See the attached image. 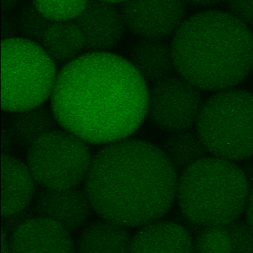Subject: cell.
Masks as SVG:
<instances>
[{
	"mask_svg": "<svg viewBox=\"0 0 253 253\" xmlns=\"http://www.w3.org/2000/svg\"><path fill=\"white\" fill-rule=\"evenodd\" d=\"M50 103L63 129L105 146L138 129L147 116L149 87L127 59L85 52L59 71Z\"/></svg>",
	"mask_w": 253,
	"mask_h": 253,
	"instance_id": "1",
	"label": "cell"
},
{
	"mask_svg": "<svg viewBox=\"0 0 253 253\" xmlns=\"http://www.w3.org/2000/svg\"><path fill=\"white\" fill-rule=\"evenodd\" d=\"M177 181L161 148L128 137L105 145L93 156L84 189L102 218L135 227L158 221L169 211Z\"/></svg>",
	"mask_w": 253,
	"mask_h": 253,
	"instance_id": "2",
	"label": "cell"
},
{
	"mask_svg": "<svg viewBox=\"0 0 253 253\" xmlns=\"http://www.w3.org/2000/svg\"><path fill=\"white\" fill-rule=\"evenodd\" d=\"M171 48L177 75L200 90L233 88L251 72L253 34L229 12L211 10L188 17Z\"/></svg>",
	"mask_w": 253,
	"mask_h": 253,
	"instance_id": "3",
	"label": "cell"
},
{
	"mask_svg": "<svg viewBox=\"0 0 253 253\" xmlns=\"http://www.w3.org/2000/svg\"><path fill=\"white\" fill-rule=\"evenodd\" d=\"M250 188L241 167L207 157L180 174L176 199L189 221L203 227L226 226L245 211Z\"/></svg>",
	"mask_w": 253,
	"mask_h": 253,
	"instance_id": "4",
	"label": "cell"
},
{
	"mask_svg": "<svg viewBox=\"0 0 253 253\" xmlns=\"http://www.w3.org/2000/svg\"><path fill=\"white\" fill-rule=\"evenodd\" d=\"M196 131L208 153L231 161L253 157V94L230 88L204 102Z\"/></svg>",
	"mask_w": 253,
	"mask_h": 253,
	"instance_id": "5",
	"label": "cell"
},
{
	"mask_svg": "<svg viewBox=\"0 0 253 253\" xmlns=\"http://www.w3.org/2000/svg\"><path fill=\"white\" fill-rule=\"evenodd\" d=\"M2 110L10 113L42 106L57 80L56 63L41 44L23 38L2 41Z\"/></svg>",
	"mask_w": 253,
	"mask_h": 253,
	"instance_id": "6",
	"label": "cell"
},
{
	"mask_svg": "<svg viewBox=\"0 0 253 253\" xmlns=\"http://www.w3.org/2000/svg\"><path fill=\"white\" fill-rule=\"evenodd\" d=\"M92 158L85 140L59 128L44 134L28 149L27 165L41 187L62 190L85 180Z\"/></svg>",
	"mask_w": 253,
	"mask_h": 253,
	"instance_id": "7",
	"label": "cell"
},
{
	"mask_svg": "<svg viewBox=\"0 0 253 253\" xmlns=\"http://www.w3.org/2000/svg\"><path fill=\"white\" fill-rule=\"evenodd\" d=\"M204 104L199 88L172 74L151 84L147 116L160 129L177 132L196 124Z\"/></svg>",
	"mask_w": 253,
	"mask_h": 253,
	"instance_id": "8",
	"label": "cell"
},
{
	"mask_svg": "<svg viewBox=\"0 0 253 253\" xmlns=\"http://www.w3.org/2000/svg\"><path fill=\"white\" fill-rule=\"evenodd\" d=\"M119 7L126 27L145 39L165 41L186 20L183 1H122Z\"/></svg>",
	"mask_w": 253,
	"mask_h": 253,
	"instance_id": "9",
	"label": "cell"
},
{
	"mask_svg": "<svg viewBox=\"0 0 253 253\" xmlns=\"http://www.w3.org/2000/svg\"><path fill=\"white\" fill-rule=\"evenodd\" d=\"M122 1H88L75 20L84 34L85 52H108L122 40L126 26L120 10Z\"/></svg>",
	"mask_w": 253,
	"mask_h": 253,
	"instance_id": "10",
	"label": "cell"
},
{
	"mask_svg": "<svg viewBox=\"0 0 253 253\" xmlns=\"http://www.w3.org/2000/svg\"><path fill=\"white\" fill-rule=\"evenodd\" d=\"M11 253H75L70 231L61 223L36 217L9 236Z\"/></svg>",
	"mask_w": 253,
	"mask_h": 253,
	"instance_id": "11",
	"label": "cell"
},
{
	"mask_svg": "<svg viewBox=\"0 0 253 253\" xmlns=\"http://www.w3.org/2000/svg\"><path fill=\"white\" fill-rule=\"evenodd\" d=\"M37 216L55 220L69 231L81 227L91 214V207L85 189H51L41 187L34 204Z\"/></svg>",
	"mask_w": 253,
	"mask_h": 253,
	"instance_id": "12",
	"label": "cell"
},
{
	"mask_svg": "<svg viewBox=\"0 0 253 253\" xmlns=\"http://www.w3.org/2000/svg\"><path fill=\"white\" fill-rule=\"evenodd\" d=\"M130 253H196L189 231L179 223L158 220L145 225L131 239Z\"/></svg>",
	"mask_w": 253,
	"mask_h": 253,
	"instance_id": "13",
	"label": "cell"
},
{
	"mask_svg": "<svg viewBox=\"0 0 253 253\" xmlns=\"http://www.w3.org/2000/svg\"><path fill=\"white\" fill-rule=\"evenodd\" d=\"M2 217L29 207L35 192V179L28 165L10 155H2Z\"/></svg>",
	"mask_w": 253,
	"mask_h": 253,
	"instance_id": "14",
	"label": "cell"
},
{
	"mask_svg": "<svg viewBox=\"0 0 253 253\" xmlns=\"http://www.w3.org/2000/svg\"><path fill=\"white\" fill-rule=\"evenodd\" d=\"M194 242L196 253H253V232L243 220L204 227Z\"/></svg>",
	"mask_w": 253,
	"mask_h": 253,
	"instance_id": "15",
	"label": "cell"
},
{
	"mask_svg": "<svg viewBox=\"0 0 253 253\" xmlns=\"http://www.w3.org/2000/svg\"><path fill=\"white\" fill-rule=\"evenodd\" d=\"M128 57L143 79L151 84L175 71L171 45L165 41L140 38L131 45Z\"/></svg>",
	"mask_w": 253,
	"mask_h": 253,
	"instance_id": "16",
	"label": "cell"
},
{
	"mask_svg": "<svg viewBox=\"0 0 253 253\" xmlns=\"http://www.w3.org/2000/svg\"><path fill=\"white\" fill-rule=\"evenodd\" d=\"M131 239L126 227L104 219L96 220L81 232L75 253H130Z\"/></svg>",
	"mask_w": 253,
	"mask_h": 253,
	"instance_id": "17",
	"label": "cell"
},
{
	"mask_svg": "<svg viewBox=\"0 0 253 253\" xmlns=\"http://www.w3.org/2000/svg\"><path fill=\"white\" fill-rule=\"evenodd\" d=\"M59 127L51 108L42 105L30 110L11 113L4 128L15 144L29 149L40 137L59 129Z\"/></svg>",
	"mask_w": 253,
	"mask_h": 253,
	"instance_id": "18",
	"label": "cell"
},
{
	"mask_svg": "<svg viewBox=\"0 0 253 253\" xmlns=\"http://www.w3.org/2000/svg\"><path fill=\"white\" fill-rule=\"evenodd\" d=\"M41 45L54 63L63 66L81 57L85 50L84 34L74 21L53 23Z\"/></svg>",
	"mask_w": 253,
	"mask_h": 253,
	"instance_id": "19",
	"label": "cell"
},
{
	"mask_svg": "<svg viewBox=\"0 0 253 253\" xmlns=\"http://www.w3.org/2000/svg\"><path fill=\"white\" fill-rule=\"evenodd\" d=\"M161 149L180 174L208 154L197 131L190 128L170 133L163 140Z\"/></svg>",
	"mask_w": 253,
	"mask_h": 253,
	"instance_id": "20",
	"label": "cell"
},
{
	"mask_svg": "<svg viewBox=\"0 0 253 253\" xmlns=\"http://www.w3.org/2000/svg\"><path fill=\"white\" fill-rule=\"evenodd\" d=\"M17 16L20 34L23 38L41 44L45 32L52 24V22L40 12L34 1L25 2Z\"/></svg>",
	"mask_w": 253,
	"mask_h": 253,
	"instance_id": "21",
	"label": "cell"
},
{
	"mask_svg": "<svg viewBox=\"0 0 253 253\" xmlns=\"http://www.w3.org/2000/svg\"><path fill=\"white\" fill-rule=\"evenodd\" d=\"M88 1H34L40 12L52 23L75 21Z\"/></svg>",
	"mask_w": 253,
	"mask_h": 253,
	"instance_id": "22",
	"label": "cell"
},
{
	"mask_svg": "<svg viewBox=\"0 0 253 253\" xmlns=\"http://www.w3.org/2000/svg\"><path fill=\"white\" fill-rule=\"evenodd\" d=\"M36 216L34 207H29L15 214L2 217V231L10 236L22 225Z\"/></svg>",
	"mask_w": 253,
	"mask_h": 253,
	"instance_id": "23",
	"label": "cell"
},
{
	"mask_svg": "<svg viewBox=\"0 0 253 253\" xmlns=\"http://www.w3.org/2000/svg\"><path fill=\"white\" fill-rule=\"evenodd\" d=\"M226 7L229 14L240 21L253 26V1H229Z\"/></svg>",
	"mask_w": 253,
	"mask_h": 253,
	"instance_id": "24",
	"label": "cell"
},
{
	"mask_svg": "<svg viewBox=\"0 0 253 253\" xmlns=\"http://www.w3.org/2000/svg\"><path fill=\"white\" fill-rule=\"evenodd\" d=\"M2 41L20 38L18 16L13 12L2 13Z\"/></svg>",
	"mask_w": 253,
	"mask_h": 253,
	"instance_id": "25",
	"label": "cell"
},
{
	"mask_svg": "<svg viewBox=\"0 0 253 253\" xmlns=\"http://www.w3.org/2000/svg\"><path fill=\"white\" fill-rule=\"evenodd\" d=\"M15 144L12 137L5 128L2 130V155H10L13 146Z\"/></svg>",
	"mask_w": 253,
	"mask_h": 253,
	"instance_id": "26",
	"label": "cell"
},
{
	"mask_svg": "<svg viewBox=\"0 0 253 253\" xmlns=\"http://www.w3.org/2000/svg\"><path fill=\"white\" fill-rule=\"evenodd\" d=\"M240 167L247 178L251 191L253 189V161H246Z\"/></svg>",
	"mask_w": 253,
	"mask_h": 253,
	"instance_id": "27",
	"label": "cell"
},
{
	"mask_svg": "<svg viewBox=\"0 0 253 253\" xmlns=\"http://www.w3.org/2000/svg\"><path fill=\"white\" fill-rule=\"evenodd\" d=\"M245 212L246 222L253 232V189L250 191Z\"/></svg>",
	"mask_w": 253,
	"mask_h": 253,
	"instance_id": "28",
	"label": "cell"
},
{
	"mask_svg": "<svg viewBox=\"0 0 253 253\" xmlns=\"http://www.w3.org/2000/svg\"><path fill=\"white\" fill-rule=\"evenodd\" d=\"M20 2L17 0H2L1 1V10L2 13L13 12L14 8L18 6Z\"/></svg>",
	"mask_w": 253,
	"mask_h": 253,
	"instance_id": "29",
	"label": "cell"
},
{
	"mask_svg": "<svg viewBox=\"0 0 253 253\" xmlns=\"http://www.w3.org/2000/svg\"><path fill=\"white\" fill-rule=\"evenodd\" d=\"M187 3L194 8H206L215 6L219 2L218 1H191V2H187Z\"/></svg>",
	"mask_w": 253,
	"mask_h": 253,
	"instance_id": "30",
	"label": "cell"
},
{
	"mask_svg": "<svg viewBox=\"0 0 253 253\" xmlns=\"http://www.w3.org/2000/svg\"><path fill=\"white\" fill-rule=\"evenodd\" d=\"M2 253H11V250H10L9 241H8V238H7L8 235L2 231Z\"/></svg>",
	"mask_w": 253,
	"mask_h": 253,
	"instance_id": "31",
	"label": "cell"
},
{
	"mask_svg": "<svg viewBox=\"0 0 253 253\" xmlns=\"http://www.w3.org/2000/svg\"><path fill=\"white\" fill-rule=\"evenodd\" d=\"M251 73L253 74V66H252Z\"/></svg>",
	"mask_w": 253,
	"mask_h": 253,
	"instance_id": "32",
	"label": "cell"
}]
</instances>
